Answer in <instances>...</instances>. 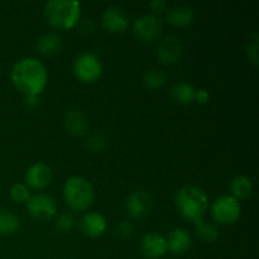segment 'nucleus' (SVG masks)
<instances>
[{
  "instance_id": "nucleus-11",
  "label": "nucleus",
  "mask_w": 259,
  "mask_h": 259,
  "mask_svg": "<svg viewBox=\"0 0 259 259\" xmlns=\"http://www.w3.org/2000/svg\"><path fill=\"white\" fill-rule=\"evenodd\" d=\"M159 61L166 65H172L176 63L182 56V43L181 40L174 35H168L161 40L158 45V51H157Z\"/></svg>"
},
{
  "instance_id": "nucleus-3",
  "label": "nucleus",
  "mask_w": 259,
  "mask_h": 259,
  "mask_svg": "<svg viewBox=\"0 0 259 259\" xmlns=\"http://www.w3.org/2000/svg\"><path fill=\"white\" fill-rule=\"evenodd\" d=\"M81 14L80 3L75 0H51L45 7V17L52 27L70 29Z\"/></svg>"
},
{
  "instance_id": "nucleus-2",
  "label": "nucleus",
  "mask_w": 259,
  "mask_h": 259,
  "mask_svg": "<svg viewBox=\"0 0 259 259\" xmlns=\"http://www.w3.org/2000/svg\"><path fill=\"white\" fill-rule=\"evenodd\" d=\"M175 204L180 214L187 220L197 223L202 220L209 207L206 192L197 186H185L175 195Z\"/></svg>"
},
{
  "instance_id": "nucleus-27",
  "label": "nucleus",
  "mask_w": 259,
  "mask_h": 259,
  "mask_svg": "<svg viewBox=\"0 0 259 259\" xmlns=\"http://www.w3.org/2000/svg\"><path fill=\"white\" fill-rule=\"evenodd\" d=\"M86 146L94 153H100V152H103L105 149L106 141L101 136H93L88 141Z\"/></svg>"
},
{
  "instance_id": "nucleus-20",
  "label": "nucleus",
  "mask_w": 259,
  "mask_h": 259,
  "mask_svg": "<svg viewBox=\"0 0 259 259\" xmlns=\"http://www.w3.org/2000/svg\"><path fill=\"white\" fill-rule=\"evenodd\" d=\"M252 181L245 176L235 177L230 184V191H232L233 197H235L237 200L247 199L252 194Z\"/></svg>"
},
{
  "instance_id": "nucleus-13",
  "label": "nucleus",
  "mask_w": 259,
  "mask_h": 259,
  "mask_svg": "<svg viewBox=\"0 0 259 259\" xmlns=\"http://www.w3.org/2000/svg\"><path fill=\"white\" fill-rule=\"evenodd\" d=\"M52 180V169L45 163H35L25 174V182L32 189H43Z\"/></svg>"
},
{
  "instance_id": "nucleus-19",
  "label": "nucleus",
  "mask_w": 259,
  "mask_h": 259,
  "mask_svg": "<svg viewBox=\"0 0 259 259\" xmlns=\"http://www.w3.org/2000/svg\"><path fill=\"white\" fill-rule=\"evenodd\" d=\"M38 51L45 56L56 55L62 48V38L56 33H48L42 35L38 40Z\"/></svg>"
},
{
  "instance_id": "nucleus-16",
  "label": "nucleus",
  "mask_w": 259,
  "mask_h": 259,
  "mask_svg": "<svg viewBox=\"0 0 259 259\" xmlns=\"http://www.w3.org/2000/svg\"><path fill=\"white\" fill-rule=\"evenodd\" d=\"M167 247L174 254H184L191 247V237L185 229H175L167 239Z\"/></svg>"
},
{
  "instance_id": "nucleus-31",
  "label": "nucleus",
  "mask_w": 259,
  "mask_h": 259,
  "mask_svg": "<svg viewBox=\"0 0 259 259\" xmlns=\"http://www.w3.org/2000/svg\"><path fill=\"white\" fill-rule=\"evenodd\" d=\"M24 101L28 106L34 108V106H37L39 104V95H25Z\"/></svg>"
},
{
  "instance_id": "nucleus-17",
  "label": "nucleus",
  "mask_w": 259,
  "mask_h": 259,
  "mask_svg": "<svg viewBox=\"0 0 259 259\" xmlns=\"http://www.w3.org/2000/svg\"><path fill=\"white\" fill-rule=\"evenodd\" d=\"M195 18L194 10L186 5H174L167 12V20L175 27H186Z\"/></svg>"
},
{
  "instance_id": "nucleus-12",
  "label": "nucleus",
  "mask_w": 259,
  "mask_h": 259,
  "mask_svg": "<svg viewBox=\"0 0 259 259\" xmlns=\"http://www.w3.org/2000/svg\"><path fill=\"white\" fill-rule=\"evenodd\" d=\"M167 250V239L158 233H149L142 240V252L146 257L152 259L162 258Z\"/></svg>"
},
{
  "instance_id": "nucleus-21",
  "label": "nucleus",
  "mask_w": 259,
  "mask_h": 259,
  "mask_svg": "<svg viewBox=\"0 0 259 259\" xmlns=\"http://www.w3.org/2000/svg\"><path fill=\"white\" fill-rule=\"evenodd\" d=\"M19 219L9 210H0V234L13 235L19 229Z\"/></svg>"
},
{
  "instance_id": "nucleus-4",
  "label": "nucleus",
  "mask_w": 259,
  "mask_h": 259,
  "mask_svg": "<svg viewBox=\"0 0 259 259\" xmlns=\"http://www.w3.org/2000/svg\"><path fill=\"white\" fill-rule=\"evenodd\" d=\"M94 189L83 177L73 176L65 182L63 197L68 207L75 211H83L94 201Z\"/></svg>"
},
{
  "instance_id": "nucleus-15",
  "label": "nucleus",
  "mask_w": 259,
  "mask_h": 259,
  "mask_svg": "<svg viewBox=\"0 0 259 259\" xmlns=\"http://www.w3.org/2000/svg\"><path fill=\"white\" fill-rule=\"evenodd\" d=\"M63 124L67 132L73 136H82L89 128V121L85 114L78 110H70L65 114Z\"/></svg>"
},
{
  "instance_id": "nucleus-9",
  "label": "nucleus",
  "mask_w": 259,
  "mask_h": 259,
  "mask_svg": "<svg viewBox=\"0 0 259 259\" xmlns=\"http://www.w3.org/2000/svg\"><path fill=\"white\" fill-rule=\"evenodd\" d=\"M126 211L129 215L136 219L143 218L151 211L152 207V197L147 191L139 190V191L132 192L128 196L125 202Z\"/></svg>"
},
{
  "instance_id": "nucleus-28",
  "label": "nucleus",
  "mask_w": 259,
  "mask_h": 259,
  "mask_svg": "<svg viewBox=\"0 0 259 259\" xmlns=\"http://www.w3.org/2000/svg\"><path fill=\"white\" fill-rule=\"evenodd\" d=\"M114 233H115V235L118 238L125 239V238H129L133 234V225L128 222H121L116 225Z\"/></svg>"
},
{
  "instance_id": "nucleus-29",
  "label": "nucleus",
  "mask_w": 259,
  "mask_h": 259,
  "mask_svg": "<svg viewBox=\"0 0 259 259\" xmlns=\"http://www.w3.org/2000/svg\"><path fill=\"white\" fill-rule=\"evenodd\" d=\"M210 95L205 89H200V90L195 91V98L194 100L196 101L197 104H206L209 101Z\"/></svg>"
},
{
  "instance_id": "nucleus-25",
  "label": "nucleus",
  "mask_w": 259,
  "mask_h": 259,
  "mask_svg": "<svg viewBox=\"0 0 259 259\" xmlns=\"http://www.w3.org/2000/svg\"><path fill=\"white\" fill-rule=\"evenodd\" d=\"M73 225H75V219L71 214H63L61 215L56 223V229L61 233V234H66L72 230Z\"/></svg>"
},
{
  "instance_id": "nucleus-5",
  "label": "nucleus",
  "mask_w": 259,
  "mask_h": 259,
  "mask_svg": "<svg viewBox=\"0 0 259 259\" xmlns=\"http://www.w3.org/2000/svg\"><path fill=\"white\" fill-rule=\"evenodd\" d=\"M239 200L233 196H220L212 202L211 215L214 220L220 224H233L240 217Z\"/></svg>"
},
{
  "instance_id": "nucleus-7",
  "label": "nucleus",
  "mask_w": 259,
  "mask_h": 259,
  "mask_svg": "<svg viewBox=\"0 0 259 259\" xmlns=\"http://www.w3.org/2000/svg\"><path fill=\"white\" fill-rule=\"evenodd\" d=\"M27 210L29 215L38 220H50L57 212V205L51 196L46 194H37L29 197L27 201Z\"/></svg>"
},
{
  "instance_id": "nucleus-24",
  "label": "nucleus",
  "mask_w": 259,
  "mask_h": 259,
  "mask_svg": "<svg viewBox=\"0 0 259 259\" xmlns=\"http://www.w3.org/2000/svg\"><path fill=\"white\" fill-rule=\"evenodd\" d=\"M10 197L14 200L15 202H27L29 200V190L25 185L23 184H15L14 186L10 189Z\"/></svg>"
},
{
  "instance_id": "nucleus-18",
  "label": "nucleus",
  "mask_w": 259,
  "mask_h": 259,
  "mask_svg": "<svg viewBox=\"0 0 259 259\" xmlns=\"http://www.w3.org/2000/svg\"><path fill=\"white\" fill-rule=\"evenodd\" d=\"M195 89L194 86L190 85L187 82H177L169 90V95H171L172 100L177 104H182V105H187V104L192 103L195 98Z\"/></svg>"
},
{
  "instance_id": "nucleus-30",
  "label": "nucleus",
  "mask_w": 259,
  "mask_h": 259,
  "mask_svg": "<svg viewBox=\"0 0 259 259\" xmlns=\"http://www.w3.org/2000/svg\"><path fill=\"white\" fill-rule=\"evenodd\" d=\"M149 8H151L154 13H162L166 9V2H164V0H153V2L149 4Z\"/></svg>"
},
{
  "instance_id": "nucleus-23",
  "label": "nucleus",
  "mask_w": 259,
  "mask_h": 259,
  "mask_svg": "<svg viewBox=\"0 0 259 259\" xmlns=\"http://www.w3.org/2000/svg\"><path fill=\"white\" fill-rule=\"evenodd\" d=\"M143 81H144V85H146V88L151 89V90H157V89H161L162 86L166 83L167 77L161 70L152 68V70L146 71Z\"/></svg>"
},
{
  "instance_id": "nucleus-22",
  "label": "nucleus",
  "mask_w": 259,
  "mask_h": 259,
  "mask_svg": "<svg viewBox=\"0 0 259 259\" xmlns=\"http://www.w3.org/2000/svg\"><path fill=\"white\" fill-rule=\"evenodd\" d=\"M195 232L196 235L205 243H214L219 238V230L215 225L205 223L202 220L195 223Z\"/></svg>"
},
{
  "instance_id": "nucleus-6",
  "label": "nucleus",
  "mask_w": 259,
  "mask_h": 259,
  "mask_svg": "<svg viewBox=\"0 0 259 259\" xmlns=\"http://www.w3.org/2000/svg\"><path fill=\"white\" fill-rule=\"evenodd\" d=\"M73 72L80 81L85 83L95 82L103 72V66L93 53H82L73 63Z\"/></svg>"
},
{
  "instance_id": "nucleus-14",
  "label": "nucleus",
  "mask_w": 259,
  "mask_h": 259,
  "mask_svg": "<svg viewBox=\"0 0 259 259\" xmlns=\"http://www.w3.org/2000/svg\"><path fill=\"white\" fill-rule=\"evenodd\" d=\"M106 227H108V224H106L105 218L95 211L83 215L80 223V228L83 234L91 238L101 237L105 233Z\"/></svg>"
},
{
  "instance_id": "nucleus-1",
  "label": "nucleus",
  "mask_w": 259,
  "mask_h": 259,
  "mask_svg": "<svg viewBox=\"0 0 259 259\" xmlns=\"http://www.w3.org/2000/svg\"><path fill=\"white\" fill-rule=\"evenodd\" d=\"M12 82L25 95H39L47 85V70L37 58L27 57L18 61L12 68Z\"/></svg>"
},
{
  "instance_id": "nucleus-26",
  "label": "nucleus",
  "mask_w": 259,
  "mask_h": 259,
  "mask_svg": "<svg viewBox=\"0 0 259 259\" xmlns=\"http://www.w3.org/2000/svg\"><path fill=\"white\" fill-rule=\"evenodd\" d=\"M247 55L253 65H258V34L254 33L247 42Z\"/></svg>"
},
{
  "instance_id": "nucleus-8",
  "label": "nucleus",
  "mask_w": 259,
  "mask_h": 259,
  "mask_svg": "<svg viewBox=\"0 0 259 259\" xmlns=\"http://www.w3.org/2000/svg\"><path fill=\"white\" fill-rule=\"evenodd\" d=\"M162 30V23L156 15L147 14L143 17L138 18L134 22L133 32L134 35L141 42H152L156 39Z\"/></svg>"
},
{
  "instance_id": "nucleus-10",
  "label": "nucleus",
  "mask_w": 259,
  "mask_h": 259,
  "mask_svg": "<svg viewBox=\"0 0 259 259\" xmlns=\"http://www.w3.org/2000/svg\"><path fill=\"white\" fill-rule=\"evenodd\" d=\"M101 23L104 28L110 32H123L129 24V15L120 7H110L104 12L101 17Z\"/></svg>"
}]
</instances>
